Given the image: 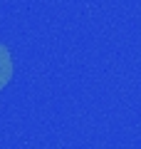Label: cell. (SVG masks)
<instances>
[{
	"mask_svg": "<svg viewBox=\"0 0 141 149\" xmlns=\"http://www.w3.org/2000/svg\"><path fill=\"white\" fill-rule=\"evenodd\" d=\"M12 80V57L5 45H0V90L8 87Z\"/></svg>",
	"mask_w": 141,
	"mask_h": 149,
	"instance_id": "obj_1",
	"label": "cell"
}]
</instances>
